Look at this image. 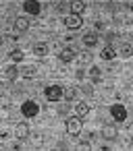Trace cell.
<instances>
[{
	"mask_svg": "<svg viewBox=\"0 0 133 151\" xmlns=\"http://www.w3.org/2000/svg\"><path fill=\"white\" fill-rule=\"evenodd\" d=\"M7 134H9V132H7V130H0V139H4V137H7Z\"/></svg>",
	"mask_w": 133,
	"mask_h": 151,
	"instance_id": "f1b7e54d",
	"label": "cell"
},
{
	"mask_svg": "<svg viewBox=\"0 0 133 151\" xmlns=\"http://www.w3.org/2000/svg\"><path fill=\"white\" fill-rule=\"evenodd\" d=\"M17 75H21V70L17 68V62H15L13 66H7V68H4V77H7L9 81H15V79H17Z\"/></svg>",
	"mask_w": 133,
	"mask_h": 151,
	"instance_id": "9a60e30c",
	"label": "cell"
},
{
	"mask_svg": "<svg viewBox=\"0 0 133 151\" xmlns=\"http://www.w3.org/2000/svg\"><path fill=\"white\" fill-rule=\"evenodd\" d=\"M2 42H4V40H2V35H0V44H2Z\"/></svg>",
	"mask_w": 133,
	"mask_h": 151,
	"instance_id": "f546056e",
	"label": "cell"
},
{
	"mask_svg": "<svg viewBox=\"0 0 133 151\" xmlns=\"http://www.w3.org/2000/svg\"><path fill=\"white\" fill-rule=\"evenodd\" d=\"M31 50H33V54H36V56H46V54L50 52V48H48V44H46V42H38V44H33V46H31Z\"/></svg>",
	"mask_w": 133,
	"mask_h": 151,
	"instance_id": "7c38bea8",
	"label": "cell"
},
{
	"mask_svg": "<svg viewBox=\"0 0 133 151\" xmlns=\"http://www.w3.org/2000/svg\"><path fill=\"white\" fill-rule=\"evenodd\" d=\"M100 58H104V60H114V58H116V50H114L112 46H106V48H102Z\"/></svg>",
	"mask_w": 133,
	"mask_h": 151,
	"instance_id": "4fadbf2b",
	"label": "cell"
},
{
	"mask_svg": "<svg viewBox=\"0 0 133 151\" xmlns=\"http://www.w3.org/2000/svg\"><path fill=\"white\" fill-rule=\"evenodd\" d=\"M131 11H133V6H131Z\"/></svg>",
	"mask_w": 133,
	"mask_h": 151,
	"instance_id": "4dcf8cb0",
	"label": "cell"
},
{
	"mask_svg": "<svg viewBox=\"0 0 133 151\" xmlns=\"http://www.w3.org/2000/svg\"><path fill=\"white\" fill-rule=\"evenodd\" d=\"M36 73H38V70H36V66H23V68H21V75H23L25 79H33V77H36Z\"/></svg>",
	"mask_w": 133,
	"mask_h": 151,
	"instance_id": "ffe728a7",
	"label": "cell"
},
{
	"mask_svg": "<svg viewBox=\"0 0 133 151\" xmlns=\"http://www.w3.org/2000/svg\"><path fill=\"white\" fill-rule=\"evenodd\" d=\"M75 112H77V116L85 118V116H87V112H89V106H87L85 101H79V104L75 106Z\"/></svg>",
	"mask_w": 133,
	"mask_h": 151,
	"instance_id": "ac0fdd59",
	"label": "cell"
},
{
	"mask_svg": "<svg viewBox=\"0 0 133 151\" xmlns=\"http://www.w3.org/2000/svg\"><path fill=\"white\" fill-rule=\"evenodd\" d=\"M44 95H46L48 101H58V99H63V87L60 85H50V87H46Z\"/></svg>",
	"mask_w": 133,
	"mask_h": 151,
	"instance_id": "3957f363",
	"label": "cell"
},
{
	"mask_svg": "<svg viewBox=\"0 0 133 151\" xmlns=\"http://www.w3.org/2000/svg\"><path fill=\"white\" fill-rule=\"evenodd\" d=\"M89 60H92V54H89V52H81V62H83V64H87Z\"/></svg>",
	"mask_w": 133,
	"mask_h": 151,
	"instance_id": "cb8c5ba5",
	"label": "cell"
},
{
	"mask_svg": "<svg viewBox=\"0 0 133 151\" xmlns=\"http://www.w3.org/2000/svg\"><path fill=\"white\" fill-rule=\"evenodd\" d=\"M87 147H89L87 141H81V143H79V149H87Z\"/></svg>",
	"mask_w": 133,
	"mask_h": 151,
	"instance_id": "83f0119b",
	"label": "cell"
},
{
	"mask_svg": "<svg viewBox=\"0 0 133 151\" xmlns=\"http://www.w3.org/2000/svg\"><path fill=\"white\" fill-rule=\"evenodd\" d=\"M118 54H121V56H125V58H129V56L133 54V46H131L129 42H123V44L118 46Z\"/></svg>",
	"mask_w": 133,
	"mask_h": 151,
	"instance_id": "2e32d148",
	"label": "cell"
},
{
	"mask_svg": "<svg viewBox=\"0 0 133 151\" xmlns=\"http://www.w3.org/2000/svg\"><path fill=\"white\" fill-rule=\"evenodd\" d=\"M110 114H112V118H114L116 122H123V120L127 118V110H125V106H121V104H114V106L110 108Z\"/></svg>",
	"mask_w": 133,
	"mask_h": 151,
	"instance_id": "52a82bcc",
	"label": "cell"
},
{
	"mask_svg": "<svg viewBox=\"0 0 133 151\" xmlns=\"http://www.w3.org/2000/svg\"><path fill=\"white\" fill-rule=\"evenodd\" d=\"M100 79H102L100 66H92V68H89V81H92V83H100Z\"/></svg>",
	"mask_w": 133,
	"mask_h": 151,
	"instance_id": "e0dca14e",
	"label": "cell"
},
{
	"mask_svg": "<svg viewBox=\"0 0 133 151\" xmlns=\"http://www.w3.org/2000/svg\"><path fill=\"white\" fill-rule=\"evenodd\" d=\"M13 29H15V33H25V31L29 29V19H25V17H17L15 23H13Z\"/></svg>",
	"mask_w": 133,
	"mask_h": 151,
	"instance_id": "ba28073f",
	"label": "cell"
},
{
	"mask_svg": "<svg viewBox=\"0 0 133 151\" xmlns=\"http://www.w3.org/2000/svg\"><path fill=\"white\" fill-rule=\"evenodd\" d=\"M38 112H40V106H38L33 99H27V101L21 106V114H23L25 118H33V116H38Z\"/></svg>",
	"mask_w": 133,
	"mask_h": 151,
	"instance_id": "7a4b0ae2",
	"label": "cell"
},
{
	"mask_svg": "<svg viewBox=\"0 0 133 151\" xmlns=\"http://www.w3.org/2000/svg\"><path fill=\"white\" fill-rule=\"evenodd\" d=\"M81 25H83V21H81V15H73V13H71V15H67V17H65V27H67V29H71V31H77Z\"/></svg>",
	"mask_w": 133,
	"mask_h": 151,
	"instance_id": "277c9868",
	"label": "cell"
},
{
	"mask_svg": "<svg viewBox=\"0 0 133 151\" xmlns=\"http://www.w3.org/2000/svg\"><path fill=\"white\" fill-rule=\"evenodd\" d=\"M69 11H71L73 15H83V13H85V2H83V0H71Z\"/></svg>",
	"mask_w": 133,
	"mask_h": 151,
	"instance_id": "30bf717a",
	"label": "cell"
},
{
	"mask_svg": "<svg viewBox=\"0 0 133 151\" xmlns=\"http://www.w3.org/2000/svg\"><path fill=\"white\" fill-rule=\"evenodd\" d=\"M9 58H11L13 62H21V60H23V52H21V50H13V52L9 54Z\"/></svg>",
	"mask_w": 133,
	"mask_h": 151,
	"instance_id": "44dd1931",
	"label": "cell"
},
{
	"mask_svg": "<svg viewBox=\"0 0 133 151\" xmlns=\"http://www.w3.org/2000/svg\"><path fill=\"white\" fill-rule=\"evenodd\" d=\"M102 137L106 141H114L116 139V126L114 124H104L102 126Z\"/></svg>",
	"mask_w": 133,
	"mask_h": 151,
	"instance_id": "9c48e42d",
	"label": "cell"
},
{
	"mask_svg": "<svg viewBox=\"0 0 133 151\" xmlns=\"http://www.w3.org/2000/svg\"><path fill=\"white\" fill-rule=\"evenodd\" d=\"M31 134V128H29V124L27 122H17V128H15V137L19 139V141H25L27 137Z\"/></svg>",
	"mask_w": 133,
	"mask_h": 151,
	"instance_id": "8992f818",
	"label": "cell"
},
{
	"mask_svg": "<svg viewBox=\"0 0 133 151\" xmlns=\"http://www.w3.org/2000/svg\"><path fill=\"white\" fill-rule=\"evenodd\" d=\"M81 91H83L87 97H92V95H94V89H92V85H83V87H81Z\"/></svg>",
	"mask_w": 133,
	"mask_h": 151,
	"instance_id": "603a6c76",
	"label": "cell"
},
{
	"mask_svg": "<svg viewBox=\"0 0 133 151\" xmlns=\"http://www.w3.org/2000/svg\"><path fill=\"white\" fill-rule=\"evenodd\" d=\"M63 97H65L67 101H73V99L77 97V89H75V87H67V89H63Z\"/></svg>",
	"mask_w": 133,
	"mask_h": 151,
	"instance_id": "d6986e66",
	"label": "cell"
},
{
	"mask_svg": "<svg viewBox=\"0 0 133 151\" xmlns=\"http://www.w3.org/2000/svg\"><path fill=\"white\" fill-rule=\"evenodd\" d=\"M83 124H81V116H73V118H67V132L71 137H77L81 132Z\"/></svg>",
	"mask_w": 133,
	"mask_h": 151,
	"instance_id": "6da1fadb",
	"label": "cell"
},
{
	"mask_svg": "<svg viewBox=\"0 0 133 151\" xmlns=\"http://www.w3.org/2000/svg\"><path fill=\"white\" fill-rule=\"evenodd\" d=\"M23 11H25L27 15L38 17V15L42 13V6H40V2H38V0H25V2H23Z\"/></svg>",
	"mask_w": 133,
	"mask_h": 151,
	"instance_id": "5b68a950",
	"label": "cell"
},
{
	"mask_svg": "<svg viewBox=\"0 0 133 151\" xmlns=\"http://www.w3.org/2000/svg\"><path fill=\"white\" fill-rule=\"evenodd\" d=\"M67 112H69V106H60V108H58V114H60V116H65Z\"/></svg>",
	"mask_w": 133,
	"mask_h": 151,
	"instance_id": "484cf974",
	"label": "cell"
},
{
	"mask_svg": "<svg viewBox=\"0 0 133 151\" xmlns=\"http://www.w3.org/2000/svg\"><path fill=\"white\" fill-rule=\"evenodd\" d=\"M81 42H83V46H85V48H94L100 40H98V33H96V31H89V33H85V35H83V40H81Z\"/></svg>",
	"mask_w": 133,
	"mask_h": 151,
	"instance_id": "8fae6325",
	"label": "cell"
},
{
	"mask_svg": "<svg viewBox=\"0 0 133 151\" xmlns=\"http://www.w3.org/2000/svg\"><path fill=\"white\" fill-rule=\"evenodd\" d=\"M58 58H60L63 62H67V64H69V62H73V60H75V50H73V48H65V50L60 52V56H58Z\"/></svg>",
	"mask_w": 133,
	"mask_h": 151,
	"instance_id": "5bb4252c",
	"label": "cell"
},
{
	"mask_svg": "<svg viewBox=\"0 0 133 151\" xmlns=\"http://www.w3.org/2000/svg\"><path fill=\"white\" fill-rule=\"evenodd\" d=\"M67 11H69L67 0H65V2H58V4H56V13H67Z\"/></svg>",
	"mask_w": 133,
	"mask_h": 151,
	"instance_id": "7402d4cb",
	"label": "cell"
},
{
	"mask_svg": "<svg viewBox=\"0 0 133 151\" xmlns=\"http://www.w3.org/2000/svg\"><path fill=\"white\" fill-rule=\"evenodd\" d=\"M75 77H77L79 81H83V77H85V73H83V68H79V70L75 73Z\"/></svg>",
	"mask_w": 133,
	"mask_h": 151,
	"instance_id": "d4e9b609",
	"label": "cell"
},
{
	"mask_svg": "<svg viewBox=\"0 0 133 151\" xmlns=\"http://www.w3.org/2000/svg\"><path fill=\"white\" fill-rule=\"evenodd\" d=\"M0 104H2V106H11V99H9V97H2V99H0Z\"/></svg>",
	"mask_w": 133,
	"mask_h": 151,
	"instance_id": "4316f807",
	"label": "cell"
}]
</instances>
